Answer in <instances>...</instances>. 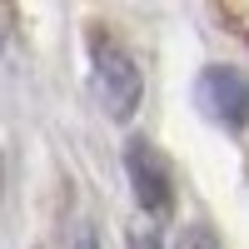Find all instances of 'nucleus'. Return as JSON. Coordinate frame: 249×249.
Here are the masks:
<instances>
[{
    "instance_id": "1",
    "label": "nucleus",
    "mask_w": 249,
    "mask_h": 249,
    "mask_svg": "<svg viewBox=\"0 0 249 249\" xmlns=\"http://www.w3.org/2000/svg\"><path fill=\"white\" fill-rule=\"evenodd\" d=\"M90 85H95V100L115 124L135 120L140 100H144V75H140V60L120 45L115 35L95 30L90 35Z\"/></svg>"
},
{
    "instance_id": "2",
    "label": "nucleus",
    "mask_w": 249,
    "mask_h": 249,
    "mask_svg": "<svg viewBox=\"0 0 249 249\" xmlns=\"http://www.w3.org/2000/svg\"><path fill=\"white\" fill-rule=\"evenodd\" d=\"M195 95H199L204 115H210L214 124H224V130H244L249 124V75L239 65H224V60L204 65Z\"/></svg>"
},
{
    "instance_id": "3",
    "label": "nucleus",
    "mask_w": 249,
    "mask_h": 249,
    "mask_svg": "<svg viewBox=\"0 0 249 249\" xmlns=\"http://www.w3.org/2000/svg\"><path fill=\"white\" fill-rule=\"evenodd\" d=\"M124 175H130V190L140 199V210L150 219H164L175 204V179H170V164L155 150L150 140H130L124 144Z\"/></svg>"
},
{
    "instance_id": "4",
    "label": "nucleus",
    "mask_w": 249,
    "mask_h": 249,
    "mask_svg": "<svg viewBox=\"0 0 249 249\" xmlns=\"http://www.w3.org/2000/svg\"><path fill=\"white\" fill-rule=\"evenodd\" d=\"M170 249H219V239H214L210 224H184V230L170 239Z\"/></svg>"
},
{
    "instance_id": "5",
    "label": "nucleus",
    "mask_w": 249,
    "mask_h": 249,
    "mask_svg": "<svg viewBox=\"0 0 249 249\" xmlns=\"http://www.w3.org/2000/svg\"><path fill=\"white\" fill-rule=\"evenodd\" d=\"M70 249H100V230H95L90 219H85V224L75 230V244H70Z\"/></svg>"
}]
</instances>
